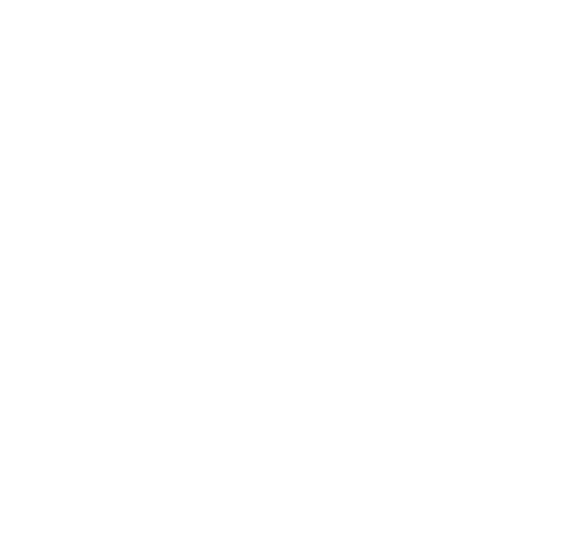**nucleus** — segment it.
<instances>
[]
</instances>
